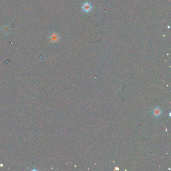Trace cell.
<instances>
[{"instance_id": "obj_1", "label": "cell", "mask_w": 171, "mask_h": 171, "mask_svg": "<svg viewBox=\"0 0 171 171\" xmlns=\"http://www.w3.org/2000/svg\"><path fill=\"white\" fill-rule=\"evenodd\" d=\"M92 7L91 4L87 2L83 4L82 6V9L83 11L86 13L89 12L92 10Z\"/></svg>"}, {"instance_id": "obj_2", "label": "cell", "mask_w": 171, "mask_h": 171, "mask_svg": "<svg viewBox=\"0 0 171 171\" xmlns=\"http://www.w3.org/2000/svg\"><path fill=\"white\" fill-rule=\"evenodd\" d=\"M50 40L51 42H56L58 41V40L59 39V37L58 35V34L56 33H52L50 36Z\"/></svg>"}, {"instance_id": "obj_3", "label": "cell", "mask_w": 171, "mask_h": 171, "mask_svg": "<svg viewBox=\"0 0 171 171\" xmlns=\"http://www.w3.org/2000/svg\"><path fill=\"white\" fill-rule=\"evenodd\" d=\"M153 113L154 115L155 116H156V117H158V116L161 115V114L162 113V111L159 107H156V108H155L154 109Z\"/></svg>"}, {"instance_id": "obj_4", "label": "cell", "mask_w": 171, "mask_h": 171, "mask_svg": "<svg viewBox=\"0 0 171 171\" xmlns=\"http://www.w3.org/2000/svg\"><path fill=\"white\" fill-rule=\"evenodd\" d=\"M10 27L8 25H5L2 28V32H3V33L5 34V35H7L10 32Z\"/></svg>"}]
</instances>
